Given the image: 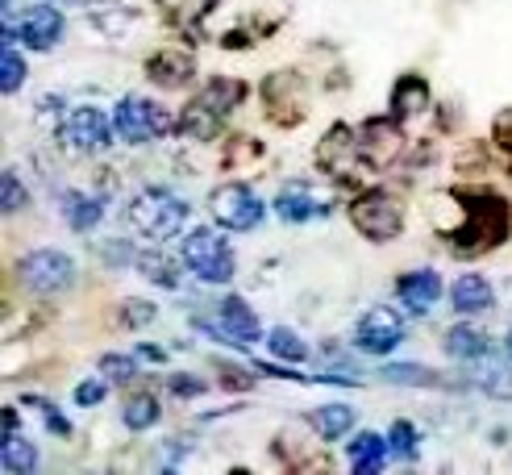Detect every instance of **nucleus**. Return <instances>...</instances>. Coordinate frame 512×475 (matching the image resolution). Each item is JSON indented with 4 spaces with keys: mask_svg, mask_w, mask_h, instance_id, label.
<instances>
[{
    "mask_svg": "<svg viewBox=\"0 0 512 475\" xmlns=\"http://www.w3.org/2000/svg\"><path fill=\"white\" fill-rule=\"evenodd\" d=\"M59 209H63V217H67L71 230H80V234H88L92 225H100V217H105L100 200L88 196V192H63V196H59Z\"/></svg>",
    "mask_w": 512,
    "mask_h": 475,
    "instance_id": "nucleus-19",
    "label": "nucleus"
},
{
    "mask_svg": "<svg viewBox=\"0 0 512 475\" xmlns=\"http://www.w3.org/2000/svg\"><path fill=\"white\" fill-rule=\"evenodd\" d=\"M383 459H388V442H383L379 434H367L363 430V434L350 442V463H354L358 475H375L383 467Z\"/></svg>",
    "mask_w": 512,
    "mask_h": 475,
    "instance_id": "nucleus-22",
    "label": "nucleus"
},
{
    "mask_svg": "<svg viewBox=\"0 0 512 475\" xmlns=\"http://www.w3.org/2000/svg\"><path fill=\"white\" fill-rule=\"evenodd\" d=\"M121 417H125V425H130V430H150V425L159 421V400L155 396H130L125 400V409H121Z\"/></svg>",
    "mask_w": 512,
    "mask_h": 475,
    "instance_id": "nucleus-28",
    "label": "nucleus"
},
{
    "mask_svg": "<svg viewBox=\"0 0 512 475\" xmlns=\"http://www.w3.org/2000/svg\"><path fill=\"white\" fill-rule=\"evenodd\" d=\"M21 42L30 50H50L59 38H63V13L50 9V5H30L21 13V25H17Z\"/></svg>",
    "mask_w": 512,
    "mask_h": 475,
    "instance_id": "nucleus-14",
    "label": "nucleus"
},
{
    "mask_svg": "<svg viewBox=\"0 0 512 475\" xmlns=\"http://www.w3.org/2000/svg\"><path fill=\"white\" fill-rule=\"evenodd\" d=\"M25 84V59L13 50V42L0 46V88L5 92H17Z\"/></svg>",
    "mask_w": 512,
    "mask_h": 475,
    "instance_id": "nucleus-31",
    "label": "nucleus"
},
{
    "mask_svg": "<svg viewBox=\"0 0 512 475\" xmlns=\"http://www.w3.org/2000/svg\"><path fill=\"white\" fill-rule=\"evenodd\" d=\"M138 271L146 275L150 284H163V288H179V271L167 255H142L138 259Z\"/></svg>",
    "mask_w": 512,
    "mask_h": 475,
    "instance_id": "nucleus-30",
    "label": "nucleus"
},
{
    "mask_svg": "<svg viewBox=\"0 0 512 475\" xmlns=\"http://www.w3.org/2000/svg\"><path fill=\"white\" fill-rule=\"evenodd\" d=\"M184 263L204 284H229L234 280V250H229V242L217 238L213 230H192L184 238Z\"/></svg>",
    "mask_w": 512,
    "mask_h": 475,
    "instance_id": "nucleus-4",
    "label": "nucleus"
},
{
    "mask_svg": "<svg viewBox=\"0 0 512 475\" xmlns=\"http://www.w3.org/2000/svg\"><path fill=\"white\" fill-rule=\"evenodd\" d=\"M400 125L392 117H371L363 130H358V150H363V159L367 167H383V163H392L400 155Z\"/></svg>",
    "mask_w": 512,
    "mask_h": 475,
    "instance_id": "nucleus-12",
    "label": "nucleus"
},
{
    "mask_svg": "<svg viewBox=\"0 0 512 475\" xmlns=\"http://www.w3.org/2000/svg\"><path fill=\"white\" fill-rule=\"evenodd\" d=\"M429 105V84L421 80V75H400L396 88H392V109L396 117H413Z\"/></svg>",
    "mask_w": 512,
    "mask_h": 475,
    "instance_id": "nucleus-21",
    "label": "nucleus"
},
{
    "mask_svg": "<svg viewBox=\"0 0 512 475\" xmlns=\"http://www.w3.org/2000/svg\"><path fill=\"white\" fill-rule=\"evenodd\" d=\"M488 380H483V388L488 392H496V396H512V375L504 371V367H492V371H483Z\"/></svg>",
    "mask_w": 512,
    "mask_h": 475,
    "instance_id": "nucleus-36",
    "label": "nucleus"
},
{
    "mask_svg": "<svg viewBox=\"0 0 512 475\" xmlns=\"http://www.w3.org/2000/svg\"><path fill=\"white\" fill-rule=\"evenodd\" d=\"M209 330L221 334L225 342H234V346H254L259 342V317L246 309L242 296H229L217 305V325H209Z\"/></svg>",
    "mask_w": 512,
    "mask_h": 475,
    "instance_id": "nucleus-13",
    "label": "nucleus"
},
{
    "mask_svg": "<svg viewBox=\"0 0 512 475\" xmlns=\"http://www.w3.org/2000/svg\"><path fill=\"white\" fill-rule=\"evenodd\" d=\"M400 338H404V321L392 309H371L354 330V346L367 350V355H388V350L400 346Z\"/></svg>",
    "mask_w": 512,
    "mask_h": 475,
    "instance_id": "nucleus-10",
    "label": "nucleus"
},
{
    "mask_svg": "<svg viewBox=\"0 0 512 475\" xmlns=\"http://www.w3.org/2000/svg\"><path fill=\"white\" fill-rule=\"evenodd\" d=\"M246 155H259V146H254L250 138H238V146H234V150H229V155H225V163L234 167V163H238V159H246Z\"/></svg>",
    "mask_w": 512,
    "mask_h": 475,
    "instance_id": "nucleus-40",
    "label": "nucleus"
},
{
    "mask_svg": "<svg viewBox=\"0 0 512 475\" xmlns=\"http://www.w3.org/2000/svg\"><path fill=\"white\" fill-rule=\"evenodd\" d=\"M450 300L458 313H483L492 305V284L483 280V275H458L450 288Z\"/></svg>",
    "mask_w": 512,
    "mask_h": 475,
    "instance_id": "nucleus-20",
    "label": "nucleus"
},
{
    "mask_svg": "<svg viewBox=\"0 0 512 475\" xmlns=\"http://www.w3.org/2000/svg\"><path fill=\"white\" fill-rule=\"evenodd\" d=\"M492 142L504 150V155H512V109H500L496 121H492Z\"/></svg>",
    "mask_w": 512,
    "mask_h": 475,
    "instance_id": "nucleus-35",
    "label": "nucleus"
},
{
    "mask_svg": "<svg viewBox=\"0 0 512 475\" xmlns=\"http://www.w3.org/2000/svg\"><path fill=\"white\" fill-rule=\"evenodd\" d=\"M508 355H512V334H508Z\"/></svg>",
    "mask_w": 512,
    "mask_h": 475,
    "instance_id": "nucleus-43",
    "label": "nucleus"
},
{
    "mask_svg": "<svg viewBox=\"0 0 512 475\" xmlns=\"http://www.w3.org/2000/svg\"><path fill=\"white\" fill-rule=\"evenodd\" d=\"M134 359L130 355H105L100 359V375H109V380H117V384H125V380H134Z\"/></svg>",
    "mask_w": 512,
    "mask_h": 475,
    "instance_id": "nucleus-34",
    "label": "nucleus"
},
{
    "mask_svg": "<svg viewBox=\"0 0 512 475\" xmlns=\"http://www.w3.org/2000/svg\"><path fill=\"white\" fill-rule=\"evenodd\" d=\"M59 5H88V0H59Z\"/></svg>",
    "mask_w": 512,
    "mask_h": 475,
    "instance_id": "nucleus-42",
    "label": "nucleus"
},
{
    "mask_svg": "<svg viewBox=\"0 0 512 475\" xmlns=\"http://www.w3.org/2000/svg\"><path fill=\"white\" fill-rule=\"evenodd\" d=\"M396 292H400V305L408 313H429L433 305H438V296H442V275L429 271V267L425 271H408V275H400Z\"/></svg>",
    "mask_w": 512,
    "mask_h": 475,
    "instance_id": "nucleus-15",
    "label": "nucleus"
},
{
    "mask_svg": "<svg viewBox=\"0 0 512 475\" xmlns=\"http://www.w3.org/2000/svg\"><path fill=\"white\" fill-rule=\"evenodd\" d=\"M25 200H30V192L21 188L17 171H5V180H0V205H5V213H21Z\"/></svg>",
    "mask_w": 512,
    "mask_h": 475,
    "instance_id": "nucleus-32",
    "label": "nucleus"
},
{
    "mask_svg": "<svg viewBox=\"0 0 512 475\" xmlns=\"http://www.w3.org/2000/svg\"><path fill=\"white\" fill-rule=\"evenodd\" d=\"M130 225L150 242H167L188 225V205L167 188H142L130 200Z\"/></svg>",
    "mask_w": 512,
    "mask_h": 475,
    "instance_id": "nucleus-2",
    "label": "nucleus"
},
{
    "mask_svg": "<svg viewBox=\"0 0 512 475\" xmlns=\"http://www.w3.org/2000/svg\"><path fill=\"white\" fill-rule=\"evenodd\" d=\"M46 425H50V430H55V434H67V430H71V425H67V421H63L55 409H46Z\"/></svg>",
    "mask_w": 512,
    "mask_h": 475,
    "instance_id": "nucleus-41",
    "label": "nucleus"
},
{
    "mask_svg": "<svg viewBox=\"0 0 512 475\" xmlns=\"http://www.w3.org/2000/svg\"><path fill=\"white\" fill-rule=\"evenodd\" d=\"M75 400H80L84 409L88 405H100V400H105V384H100V380H84L80 388H75Z\"/></svg>",
    "mask_w": 512,
    "mask_h": 475,
    "instance_id": "nucleus-37",
    "label": "nucleus"
},
{
    "mask_svg": "<svg viewBox=\"0 0 512 475\" xmlns=\"http://www.w3.org/2000/svg\"><path fill=\"white\" fill-rule=\"evenodd\" d=\"M213 217H217V225H225V230H234V234H246V230H254V225L263 221V200L254 196L246 184H225V188H217L213 192Z\"/></svg>",
    "mask_w": 512,
    "mask_h": 475,
    "instance_id": "nucleus-7",
    "label": "nucleus"
},
{
    "mask_svg": "<svg viewBox=\"0 0 512 475\" xmlns=\"http://www.w3.org/2000/svg\"><path fill=\"white\" fill-rule=\"evenodd\" d=\"M309 425L325 438V442H334L342 434H350V425H354V409L350 405H321L309 413Z\"/></svg>",
    "mask_w": 512,
    "mask_h": 475,
    "instance_id": "nucleus-23",
    "label": "nucleus"
},
{
    "mask_svg": "<svg viewBox=\"0 0 512 475\" xmlns=\"http://www.w3.org/2000/svg\"><path fill=\"white\" fill-rule=\"evenodd\" d=\"M146 75L159 88H184L192 80V55H184V50H159V55L146 63Z\"/></svg>",
    "mask_w": 512,
    "mask_h": 475,
    "instance_id": "nucleus-18",
    "label": "nucleus"
},
{
    "mask_svg": "<svg viewBox=\"0 0 512 475\" xmlns=\"http://www.w3.org/2000/svg\"><path fill=\"white\" fill-rule=\"evenodd\" d=\"M317 163L334 175V180H342V184L354 180V167H363L367 159H363V150H358V134H350V125H334V130L321 138Z\"/></svg>",
    "mask_w": 512,
    "mask_h": 475,
    "instance_id": "nucleus-9",
    "label": "nucleus"
},
{
    "mask_svg": "<svg viewBox=\"0 0 512 475\" xmlns=\"http://www.w3.org/2000/svg\"><path fill=\"white\" fill-rule=\"evenodd\" d=\"M267 346H271L275 359H288V363H304V359H309V346H304V338L292 334V330H271Z\"/></svg>",
    "mask_w": 512,
    "mask_h": 475,
    "instance_id": "nucleus-29",
    "label": "nucleus"
},
{
    "mask_svg": "<svg viewBox=\"0 0 512 475\" xmlns=\"http://www.w3.org/2000/svg\"><path fill=\"white\" fill-rule=\"evenodd\" d=\"M458 200L467 205V209H463L467 221L450 234V250H454V255L475 259V255H483V250H496V246L512 234V209L504 205L496 192H488V188H479V192H458Z\"/></svg>",
    "mask_w": 512,
    "mask_h": 475,
    "instance_id": "nucleus-1",
    "label": "nucleus"
},
{
    "mask_svg": "<svg viewBox=\"0 0 512 475\" xmlns=\"http://www.w3.org/2000/svg\"><path fill=\"white\" fill-rule=\"evenodd\" d=\"M0 463H5L9 475H30L38 467V450L30 438L21 434H5V450H0Z\"/></svg>",
    "mask_w": 512,
    "mask_h": 475,
    "instance_id": "nucleus-25",
    "label": "nucleus"
},
{
    "mask_svg": "<svg viewBox=\"0 0 512 475\" xmlns=\"http://www.w3.org/2000/svg\"><path fill=\"white\" fill-rule=\"evenodd\" d=\"M275 213L284 217V221H309V217H321V213H329L321 200H317V192L304 184V180H296V184H284L279 188V196H275Z\"/></svg>",
    "mask_w": 512,
    "mask_h": 475,
    "instance_id": "nucleus-17",
    "label": "nucleus"
},
{
    "mask_svg": "<svg viewBox=\"0 0 512 475\" xmlns=\"http://www.w3.org/2000/svg\"><path fill=\"white\" fill-rule=\"evenodd\" d=\"M167 13H200V5H209V0H159Z\"/></svg>",
    "mask_w": 512,
    "mask_h": 475,
    "instance_id": "nucleus-39",
    "label": "nucleus"
},
{
    "mask_svg": "<svg viewBox=\"0 0 512 475\" xmlns=\"http://www.w3.org/2000/svg\"><path fill=\"white\" fill-rule=\"evenodd\" d=\"M350 221H354V230L363 238L388 242V238H396L404 230V209H400V200L392 192L371 188V192L350 200Z\"/></svg>",
    "mask_w": 512,
    "mask_h": 475,
    "instance_id": "nucleus-3",
    "label": "nucleus"
},
{
    "mask_svg": "<svg viewBox=\"0 0 512 475\" xmlns=\"http://www.w3.org/2000/svg\"><path fill=\"white\" fill-rule=\"evenodd\" d=\"M113 125H117V134H121L125 142H134V146L159 138V134H167V130H179V121H171V117L155 105V100H146V96H125V100H117Z\"/></svg>",
    "mask_w": 512,
    "mask_h": 475,
    "instance_id": "nucleus-5",
    "label": "nucleus"
},
{
    "mask_svg": "<svg viewBox=\"0 0 512 475\" xmlns=\"http://www.w3.org/2000/svg\"><path fill=\"white\" fill-rule=\"evenodd\" d=\"M113 130H117V125L100 109H92V105L71 109L67 121H63V146L71 150V155H96V150L109 146Z\"/></svg>",
    "mask_w": 512,
    "mask_h": 475,
    "instance_id": "nucleus-8",
    "label": "nucleus"
},
{
    "mask_svg": "<svg viewBox=\"0 0 512 475\" xmlns=\"http://www.w3.org/2000/svg\"><path fill=\"white\" fill-rule=\"evenodd\" d=\"M379 375H383L388 384H413V388H442V384H446L438 371L413 367V363H392V367H383Z\"/></svg>",
    "mask_w": 512,
    "mask_h": 475,
    "instance_id": "nucleus-26",
    "label": "nucleus"
},
{
    "mask_svg": "<svg viewBox=\"0 0 512 475\" xmlns=\"http://www.w3.org/2000/svg\"><path fill=\"white\" fill-rule=\"evenodd\" d=\"M388 442H392L396 455H404V459H413V455H417V430H413L408 421H392Z\"/></svg>",
    "mask_w": 512,
    "mask_h": 475,
    "instance_id": "nucleus-33",
    "label": "nucleus"
},
{
    "mask_svg": "<svg viewBox=\"0 0 512 475\" xmlns=\"http://www.w3.org/2000/svg\"><path fill=\"white\" fill-rule=\"evenodd\" d=\"M204 100H209L213 109H221V113H234L242 100H246V84L242 80H209V88L200 92Z\"/></svg>",
    "mask_w": 512,
    "mask_h": 475,
    "instance_id": "nucleus-27",
    "label": "nucleus"
},
{
    "mask_svg": "<svg viewBox=\"0 0 512 475\" xmlns=\"http://www.w3.org/2000/svg\"><path fill=\"white\" fill-rule=\"evenodd\" d=\"M488 334L479 330V325H454V330L446 334V350L454 359H483L488 355Z\"/></svg>",
    "mask_w": 512,
    "mask_h": 475,
    "instance_id": "nucleus-24",
    "label": "nucleus"
},
{
    "mask_svg": "<svg viewBox=\"0 0 512 475\" xmlns=\"http://www.w3.org/2000/svg\"><path fill=\"white\" fill-rule=\"evenodd\" d=\"M508 175H512V171H508Z\"/></svg>",
    "mask_w": 512,
    "mask_h": 475,
    "instance_id": "nucleus-44",
    "label": "nucleus"
},
{
    "mask_svg": "<svg viewBox=\"0 0 512 475\" xmlns=\"http://www.w3.org/2000/svg\"><path fill=\"white\" fill-rule=\"evenodd\" d=\"M17 275H21V284L38 292V296H59L75 284V263L63 255V250H34V255H25L17 263Z\"/></svg>",
    "mask_w": 512,
    "mask_h": 475,
    "instance_id": "nucleus-6",
    "label": "nucleus"
},
{
    "mask_svg": "<svg viewBox=\"0 0 512 475\" xmlns=\"http://www.w3.org/2000/svg\"><path fill=\"white\" fill-rule=\"evenodd\" d=\"M150 317H155V309H150L146 300H130V305H125V321L130 325H146Z\"/></svg>",
    "mask_w": 512,
    "mask_h": 475,
    "instance_id": "nucleus-38",
    "label": "nucleus"
},
{
    "mask_svg": "<svg viewBox=\"0 0 512 475\" xmlns=\"http://www.w3.org/2000/svg\"><path fill=\"white\" fill-rule=\"evenodd\" d=\"M221 125H225V113L213 109L204 96H196L192 105L179 113V134L192 138V142H213V138L221 134Z\"/></svg>",
    "mask_w": 512,
    "mask_h": 475,
    "instance_id": "nucleus-16",
    "label": "nucleus"
},
{
    "mask_svg": "<svg viewBox=\"0 0 512 475\" xmlns=\"http://www.w3.org/2000/svg\"><path fill=\"white\" fill-rule=\"evenodd\" d=\"M263 96H267L271 117L279 125L304 121V80H300L296 71H275L271 80H267V88H263Z\"/></svg>",
    "mask_w": 512,
    "mask_h": 475,
    "instance_id": "nucleus-11",
    "label": "nucleus"
}]
</instances>
